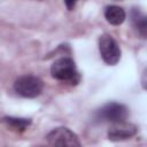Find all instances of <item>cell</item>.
Listing matches in <instances>:
<instances>
[{
	"instance_id": "11",
	"label": "cell",
	"mask_w": 147,
	"mask_h": 147,
	"mask_svg": "<svg viewBox=\"0 0 147 147\" xmlns=\"http://www.w3.org/2000/svg\"><path fill=\"white\" fill-rule=\"evenodd\" d=\"M114 1H119V0H114Z\"/></svg>"
},
{
	"instance_id": "3",
	"label": "cell",
	"mask_w": 147,
	"mask_h": 147,
	"mask_svg": "<svg viewBox=\"0 0 147 147\" xmlns=\"http://www.w3.org/2000/svg\"><path fill=\"white\" fill-rule=\"evenodd\" d=\"M99 51L102 60L109 64L115 65L121 59V48L117 41L109 34H103L99 40Z\"/></svg>"
},
{
	"instance_id": "9",
	"label": "cell",
	"mask_w": 147,
	"mask_h": 147,
	"mask_svg": "<svg viewBox=\"0 0 147 147\" xmlns=\"http://www.w3.org/2000/svg\"><path fill=\"white\" fill-rule=\"evenodd\" d=\"M1 122H3L9 127H11V130H15L17 132L24 131L31 124V119H29V118H18V117H3L1 119Z\"/></svg>"
},
{
	"instance_id": "10",
	"label": "cell",
	"mask_w": 147,
	"mask_h": 147,
	"mask_svg": "<svg viewBox=\"0 0 147 147\" xmlns=\"http://www.w3.org/2000/svg\"><path fill=\"white\" fill-rule=\"evenodd\" d=\"M64 2H65L67 8H68L69 10H71V9H74V7H75L77 0H64Z\"/></svg>"
},
{
	"instance_id": "5",
	"label": "cell",
	"mask_w": 147,
	"mask_h": 147,
	"mask_svg": "<svg viewBox=\"0 0 147 147\" xmlns=\"http://www.w3.org/2000/svg\"><path fill=\"white\" fill-rule=\"evenodd\" d=\"M129 115L127 108L118 102H109L96 111V118L103 122H121L125 121Z\"/></svg>"
},
{
	"instance_id": "2",
	"label": "cell",
	"mask_w": 147,
	"mask_h": 147,
	"mask_svg": "<svg viewBox=\"0 0 147 147\" xmlns=\"http://www.w3.org/2000/svg\"><path fill=\"white\" fill-rule=\"evenodd\" d=\"M44 84L41 79H39L36 76H21L16 79L14 84V88L17 94H20L23 98H36L38 96L42 91Z\"/></svg>"
},
{
	"instance_id": "1",
	"label": "cell",
	"mask_w": 147,
	"mask_h": 147,
	"mask_svg": "<svg viewBox=\"0 0 147 147\" xmlns=\"http://www.w3.org/2000/svg\"><path fill=\"white\" fill-rule=\"evenodd\" d=\"M51 74L57 80H63V82L78 80V71L76 64L70 57H61L56 60L51 67Z\"/></svg>"
},
{
	"instance_id": "7",
	"label": "cell",
	"mask_w": 147,
	"mask_h": 147,
	"mask_svg": "<svg viewBox=\"0 0 147 147\" xmlns=\"http://www.w3.org/2000/svg\"><path fill=\"white\" fill-rule=\"evenodd\" d=\"M105 17L108 23L113 25H121L126 17V14L123 8L118 6H108L105 10Z\"/></svg>"
},
{
	"instance_id": "8",
	"label": "cell",
	"mask_w": 147,
	"mask_h": 147,
	"mask_svg": "<svg viewBox=\"0 0 147 147\" xmlns=\"http://www.w3.org/2000/svg\"><path fill=\"white\" fill-rule=\"evenodd\" d=\"M131 21L136 30L141 34V37H146V31H147V21L146 16L138 9H133L131 13Z\"/></svg>"
},
{
	"instance_id": "4",
	"label": "cell",
	"mask_w": 147,
	"mask_h": 147,
	"mask_svg": "<svg viewBox=\"0 0 147 147\" xmlns=\"http://www.w3.org/2000/svg\"><path fill=\"white\" fill-rule=\"evenodd\" d=\"M46 140L51 146H68V147H78L80 141L76 133H74L68 127H56L52 130L47 136Z\"/></svg>"
},
{
	"instance_id": "6",
	"label": "cell",
	"mask_w": 147,
	"mask_h": 147,
	"mask_svg": "<svg viewBox=\"0 0 147 147\" xmlns=\"http://www.w3.org/2000/svg\"><path fill=\"white\" fill-rule=\"evenodd\" d=\"M138 131V127L132 124L127 123L125 121L115 122L108 130V138L113 141H119V140H126L133 137Z\"/></svg>"
}]
</instances>
